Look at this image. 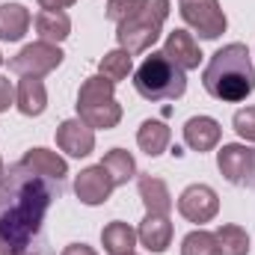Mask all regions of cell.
<instances>
[{"mask_svg":"<svg viewBox=\"0 0 255 255\" xmlns=\"http://www.w3.org/2000/svg\"><path fill=\"white\" fill-rule=\"evenodd\" d=\"M253 163H255V151L244 142H229L217 151V166H220L223 178L232 181V184L247 181L250 172H253Z\"/></svg>","mask_w":255,"mask_h":255,"instance_id":"cell-10","label":"cell"},{"mask_svg":"<svg viewBox=\"0 0 255 255\" xmlns=\"http://www.w3.org/2000/svg\"><path fill=\"white\" fill-rule=\"evenodd\" d=\"M15 255H33V253H27V250H24V253H15Z\"/></svg>","mask_w":255,"mask_h":255,"instance_id":"cell-34","label":"cell"},{"mask_svg":"<svg viewBox=\"0 0 255 255\" xmlns=\"http://www.w3.org/2000/svg\"><path fill=\"white\" fill-rule=\"evenodd\" d=\"M220 136H223V128L211 116H193L184 122V142H187V148L199 151V154L217 148Z\"/></svg>","mask_w":255,"mask_h":255,"instance_id":"cell-14","label":"cell"},{"mask_svg":"<svg viewBox=\"0 0 255 255\" xmlns=\"http://www.w3.org/2000/svg\"><path fill=\"white\" fill-rule=\"evenodd\" d=\"M130 71H133V60H130V54L122 51V48L107 51V54L101 57V63H98V74H101V77H107V80H113V83L125 80Z\"/></svg>","mask_w":255,"mask_h":255,"instance_id":"cell-25","label":"cell"},{"mask_svg":"<svg viewBox=\"0 0 255 255\" xmlns=\"http://www.w3.org/2000/svg\"><path fill=\"white\" fill-rule=\"evenodd\" d=\"M113 190H116V184H113V178L107 175V169H104L101 163L80 169V175L74 178V193H77V199H80L83 205H89V208L104 205V202L113 196Z\"/></svg>","mask_w":255,"mask_h":255,"instance_id":"cell-8","label":"cell"},{"mask_svg":"<svg viewBox=\"0 0 255 255\" xmlns=\"http://www.w3.org/2000/svg\"><path fill=\"white\" fill-rule=\"evenodd\" d=\"M169 139H172V130L166 128V122H160V119H145L139 125V130H136V145L148 157H160L169 148Z\"/></svg>","mask_w":255,"mask_h":255,"instance_id":"cell-18","label":"cell"},{"mask_svg":"<svg viewBox=\"0 0 255 255\" xmlns=\"http://www.w3.org/2000/svg\"><path fill=\"white\" fill-rule=\"evenodd\" d=\"M113 89H116V83H113V80H107V77H101V74H92V77H86V80L80 83L77 107H89V104L110 101V98H116V95H113Z\"/></svg>","mask_w":255,"mask_h":255,"instance_id":"cell-24","label":"cell"},{"mask_svg":"<svg viewBox=\"0 0 255 255\" xmlns=\"http://www.w3.org/2000/svg\"><path fill=\"white\" fill-rule=\"evenodd\" d=\"M77 0H39V6L42 9H48V12H63L68 6H74Z\"/></svg>","mask_w":255,"mask_h":255,"instance_id":"cell-30","label":"cell"},{"mask_svg":"<svg viewBox=\"0 0 255 255\" xmlns=\"http://www.w3.org/2000/svg\"><path fill=\"white\" fill-rule=\"evenodd\" d=\"M63 48L60 45H51V42H33V45H24L15 57H12V63L9 68L12 71H18L21 77H45V74H51L54 68H60L63 65Z\"/></svg>","mask_w":255,"mask_h":255,"instance_id":"cell-6","label":"cell"},{"mask_svg":"<svg viewBox=\"0 0 255 255\" xmlns=\"http://www.w3.org/2000/svg\"><path fill=\"white\" fill-rule=\"evenodd\" d=\"M57 145L68 157H89L92 148H95V130L80 116L77 119H65L57 128Z\"/></svg>","mask_w":255,"mask_h":255,"instance_id":"cell-9","label":"cell"},{"mask_svg":"<svg viewBox=\"0 0 255 255\" xmlns=\"http://www.w3.org/2000/svg\"><path fill=\"white\" fill-rule=\"evenodd\" d=\"M0 65H3V54H0Z\"/></svg>","mask_w":255,"mask_h":255,"instance_id":"cell-35","label":"cell"},{"mask_svg":"<svg viewBox=\"0 0 255 255\" xmlns=\"http://www.w3.org/2000/svg\"><path fill=\"white\" fill-rule=\"evenodd\" d=\"M166 15H169V0H145V6H142V12L136 18H130V21L116 27L119 48L128 51L130 57L145 54L148 48H154V42L160 39Z\"/></svg>","mask_w":255,"mask_h":255,"instance_id":"cell-4","label":"cell"},{"mask_svg":"<svg viewBox=\"0 0 255 255\" xmlns=\"http://www.w3.org/2000/svg\"><path fill=\"white\" fill-rule=\"evenodd\" d=\"M101 166L107 169V175L113 178V184H116V187L128 184V181L136 175V160H133V154L125 151V148H110V151L104 154Z\"/></svg>","mask_w":255,"mask_h":255,"instance_id":"cell-22","label":"cell"},{"mask_svg":"<svg viewBox=\"0 0 255 255\" xmlns=\"http://www.w3.org/2000/svg\"><path fill=\"white\" fill-rule=\"evenodd\" d=\"M133 86L151 104H157V101H178L187 92V77L163 51H151L139 63V68L133 71Z\"/></svg>","mask_w":255,"mask_h":255,"instance_id":"cell-3","label":"cell"},{"mask_svg":"<svg viewBox=\"0 0 255 255\" xmlns=\"http://www.w3.org/2000/svg\"><path fill=\"white\" fill-rule=\"evenodd\" d=\"M136 238L148 253L160 255L172 247V220L169 214H145V220L136 229Z\"/></svg>","mask_w":255,"mask_h":255,"instance_id":"cell-11","label":"cell"},{"mask_svg":"<svg viewBox=\"0 0 255 255\" xmlns=\"http://www.w3.org/2000/svg\"><path fill=\"white\" fill-rule=\"evenodd\" d=\"M181 255H220V247H217L214 232H205V229L190 232V235L181 241Z\"/></svg>","mask_w":255,"mask_h":255,"instance_id":"cell-26","label":"cell"},{"mask_svg":"<svg viewBox=\"0 0 255 255\" xmlns=\"http://www.w3.org/2000/svg\"><path fill=\"white\" fill-rule=\"evenodd\" d=\"M163 54L178 65L181 71H193L202 63V51H199V42L193 39V33L187 30H172L163 42Z\"/></svg>","mask_w":255,"mask_h":255,"instance_id":"cell-12","label":"cell"},{"mask_svg":"<svg viewBox=\"0 0 255 255\" xmlns=\"http://www.w3.org/2000/svg\"><path fill=\"white\" fill-rule=\"evenodd\" d=\"M220 211V196L214 187L208 184H190L187 190L178 196V214L187 220V223H211Z\"/></svg>","mask_w":255,"mask_h":255,"instance_id":"cell-7","label":"cell"},{"mask_svg":"<svg viewBox=\"0 0 255 255\" xmlns=\"http://www.w3.org/2000/svg\"><path fill=\"white\" fill-rule=\"evenodd\" d=\"M142 6H145V0H107V21H113L116 27L119 24H125L130 18H136L139 12H142Z\"/></svg>","mask_w":255,"mask_h":255,"instance_id":"cell-27","label":"cell"},{"mask_svg":"<svg viewBox=\"0 0 255 255\" xmlns=\"http://www.w3.org/2000/svg\"><path fill=\"white\" fill-rule=\"evenodd\" d=\"M0 178H3V157H0Z\"/></svg>","mask_w":255,"mask_h":255,"instance_id":"cell-33","label":"cell"},{"mask_svg":"<svg viewBox=\"0 0 255 255\" xmlns=\"http://www.w3.org/2000/svg\"><path fill=\"white\" fill-rule=\"evenodd\" d=\"M181 18L199 39H220L229 27L220 0H181Z\"/></svg>","mask_w":255,"mask_h":255,"instance_id":"cell-5","label":"cell"},{"mask_svg":"<svg viewBox=\"0 0 255 255\" xmlns=\"http://www.w3.org/2000/svg\"><path fill=\"white\" fill-rule=\"evenodd\" d=\"M15 104V86L9 83V77L0 74V113H6Z\"/></svg>","mask_w":255,"mask_h":255,"instance_id":"cell-29","label":"cell"},{"mask_svg":"<svg viewBox=\"0 0 255 255\" xmlns=\"http://www.w3.org/2000/svg\"><path fill=\"white\" fill-rule=\"evenodd\" d=\"M136 241H139V238H136V229H130L122 220H113V223H107V226L101 229V247H104V253H110V255L133 253Z\"/></svg>","mask_w":255,"mask_h":255,"instance_id":"cell-21","label":"cell"},{"mask_svg":"<svg viewBox=\"0 0 255 255\" xmlns=\"http://www.w3.org/2000/svg\"><path fill=\"white\" fill-rule=\"evenodd\" d=\"M136 187H139V199L145 205V214H169L172 211V193H169L163 178L139 175Z\"/></svg>","mask_w":255,"mask_h":255,"instance_id":"cell-17","label":"cell"},{"mask_svg":"<svg viewBox=\"0 0 255 255\" xmlns=\"http://www.w3.org/2000/svg\"><path fill=\"white\" fill-rule=\"evenodd\" d=\"M232 125H235V130H238L241 139L255 142V107H244V110H238L235 119H232Z\"/></svg>","mask_w":255,"mask_h":255,"instance_id":"cell-28","label":"cell"},{"mask_svg":"<svg viewBox=\"0 0 255 255\" xmlns=\"http://www.w3.org/2000/svg\"><path fill=\"white\" fill-rule=\"evenodd\" d=\"M63 255H98L92 247H86V244H68L63 250Z\"/></svg>","mask_w":255,"mask_h":255,"instance_id":"cell-31","label":"cell"},{"mask_svg":"<svg viewBox=\"0 0 255 255\" xmlns=\"http://www.w3.org/2000/svg\"><path fill=\"white\" fill-rule=\"evenodd\" d=\"M128 255H136V253H128Z\"/></svg>","mask_w":255,"mask_h":255,"instance_id":"cell-36","label":"cell"},{"mask_svg":"<svg viewBox=\"0 0 255 255\" xmlns=\"http://www.w3.org/2000/svg\"><path fill=\"white\" fill-rule=\"evenodd\" d=\"M21 166L30 169V172L39 175V178H48V181H60L63 175H68L65 157H60V154L51 151V148H30V151H24Z\"/></svg>","mask_w":255,"mask_h":255,"instance_id":"cell-13","label":"cell"},{"mask_svg":"<svg viewBox=\"0 0 255 255\" xmlns=\"http://www.w3.org/2000/svg\"><path fill=\"white\" fill-rule=\"evenodd\" d=\"M0 255H12V253H9V247H6L3 241H0Z\"/></svg>","mask_w":255,"mask_h":255,"instance_id":"cell-32","label":"cell"},{"mask_svg":"<svg viewBox=\"0 0 255 255\" xmlns=\"http://www.w3.org/2000/svg\"><path fill=\"white\" fill-rule=\"evenodd\" d=\"M33 15L24 3H0V42H18L27 36Z\"/></svg>","mask_w":255,"mask_h":255,"instance_id":"cell-15","label":"cell"},{"mask_svg":"<svg viewBox=\"0 0 255 255\" xmlns=\"http://www.w3.org/2000/svg\"><path fill=\"white\" fill-rule=\"evenodd\" d=\"M77 116L92 128V130H110L122 122V104L116 98L101 101V104H89V107H77Z\"/></svg>","mask_w":255,"mask_h":255,"instance_id":"cell-19","label":"cell"},{"mask_svg":"<svg viewBox=\"0 0 255 255\" xmlns=\"http://www.w3.org/2000/svg\"><path fill=\"white\" fill-rule=\"evenodd\" d=\"M202 83L211 98L226 101V104H238L250 98L255 92V65L250 48L244 42L223 45L217 54H211L202 71Z\"/></svg>","mask_w":255,"mask_h":255,"instance_id":"cell-2","label":"cell"},{"mask_svg":"<svg viewBox=\"0 0 255 255\" xmlns=\"http://www.w3.org/2000/svg\"><path fill=\"white\" fill-rule=\"evenodd\" d=\"M33 27L39 33L42 42H51V45H60L71 36V18L65 12H48L42 9L36 18H33Z\"/></svg>","mask_w":255,"mask_h":255,"instance_id":"cell-20","label":"cell"},{"mask_svg":"<svg viewBox=\"0 0 255 255\" xmlns=\"http://www.w3.org/2000/svg\"><path fill=\"white\" fill-rule=\"evenodd\" d=\"M217 238V247H220V255H250V235L247 229L235 226V223H226L214 232Z\"/></svg>","mask_w":255,"mask_h":255,"instance_id":"cell-23","label":"cell"},{"mask_svg":"<svg viewBox=\"0 0 255 255\" xmlns=\"http://www.w3.org/2000/svg\"><path fill=\"white\" fill-rule=\"evenodd\" d=\"M48 178L33 175L21 163L3 175L0 184V241L9 253H24L33 235L42 229L45 211L54 199V190L45 184Z\"/></svg>","mask_w":255,"mask_h":255,"instance_id":"cell-1","label":"cell"},{"mask_svg":"<svg viewBox=\"0 0 255 255\" xmlns=\"http://www.w3.org/2000/svg\"><path fill=\"white\" fill-rule=\"evenodd\" d=\"M15 107L24 116H42L48 107V89L42 83V77H21L18 89H15Z\"/></svg>","mask_w":255,"mask_h":255,"instance_id":"cell-16","label":"cell"}]
</instances>
